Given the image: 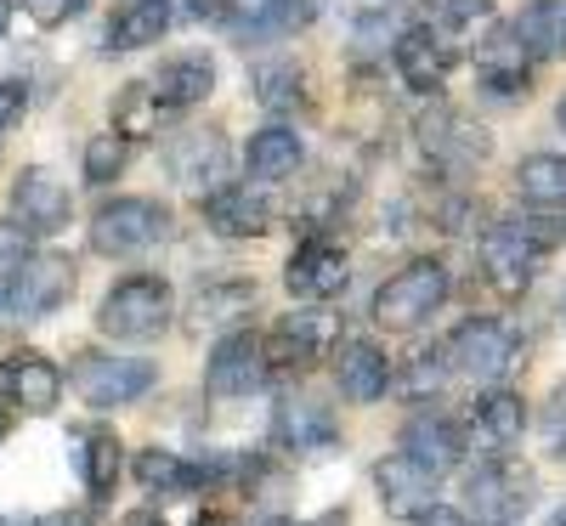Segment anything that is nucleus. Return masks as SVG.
<instances>
[{
    "mask_svg": "<svg viewBox=\"0 0 566 526\" xmlns=\"http://www.w3.org/2000/svg\"><path fill=\"white\" fill-rule=\"evenodd\" d=\"M538 436H544V453L549 459H566V386L549 391V402L538 413Z\"/></svg>",
    "mask_w": 566,
    "mask_h": 526,
    "instance_id": "38",
    "label": "nucleus"
},
{
    "mask_svg": "<svg viewBox=\"0 0 566 526\" xmlns=\"http://www.w3.org/2000/svg\"><path fill=\"white\" fill-rule=\"evenodd\" d=\"M464 453H470L464 424H453L448 413H413L402 424V459H413L419 470H431L437 482H442L448 470L464 464Z\"/></svg>",
    "mask_w": 566,
    "mask_h": 526,
    "instance_id": "16",
    "label": "nucleus"
},
{
    "mask_svg": "<svg viewBox=\"0 0 566 526\" xmlns=\"http://www.w3.org/2000/svg\"><path fill=\"white\" fill-rule=\"evenodd\" d=\"M272 442L295 459H317V453H335L340 448V419L323 397L312 391H290L277 397V413H272Z\"/></svg>",
    "mask_w": 566,
    "mask_h": 526,
    "instance_id": "11",
    "label": "nucleus"
},
{
    "mask_svg": "<svg viewBox=\"0 0 566 526\" xmlns=\"http://www.w3.org/2000/svg\"><path fill=\"white\" fill-rule=\"evenodd\" d=\"M266 526H346V515H340V509H328V515H317V520H295V515H272Z\"/></svg>",
    "mask_w": 566,
    "mask_h": 526,
    "instance_id": "44",
    "label": "nucleus"
},
{
    "mask_svg": "<svg viewBox=\"0 0 566 526\" xmlns=\"http://www.w3.org/2000/svg\"><path fill=\"white\" fill-rule=\"evenodd\" d=\"M283 283H290V295H295V301H306V306H328V301H340V295H346L352 261H346V250L335 244V238L312 232L306 244L290 255V266H283Z\"/></svg>",
    "mask_w": 566,
    "mask_h": 526,
    "instance_id": "12",
    "label": "nucleus"
},
{
    "mask_svg": "<svg viewBox=\"0 0 566 526\" xmlns=\"http://www.w3.org/2000/svg\"><path fill=\"white\" fill-rule=\"evenodd\" d=\"M63 397V368L45 362L34 351H12L0 357V402L18 413H52Z\"/></svg>",
    "mask_w": 566,
    "mask_h": 526,
    "instance_id": "15",
    "label": "nucleus"
},
{
    "mask_svg": "<svg viewBox=\"0 0 566 526\" xmlns=\"http://www.w3.org/2000/svg\"><path fill=\"white\" fill-rule=\"evenodd\" d=\"M165 170H170L176 187L210 199L216 181H221V170H227V141H221L216 130H181L170 148H165Z\"/></svg>",
    "mask_w": 566,
    "mask_h": 526,
    "instance_id": "18",
    "label": "nucleus"
},
{
    "mask_svg": "<svg viewBox=\"0 0 566 526\" xmlns=\"http://www.w3.org/2000/svg\"><path fill=\"white\" fill-rule=\"evenodd\" d=\"M221 7H227V0H187V12H193V18H221Z\"/></svg>",
    "mask_w": 566,
    "mask_h": 526,
    "instance_id": "47",
    "label": "nucleus"
},
{
    "mask_svg": "<svg viewBox=\"0 0 566 526\" xmlns=\"http://www.w3.org/2000/svg\"><path fill=\"white\" fill-rule=\"evenodd\" d=\"M549 526H566V504H560V509H555V515H549Z\"/></svg>",
    "mask_w": 566,
    "mask_h": 526,
    "instance_id": "48",
    "label": "nucleus"
},
{
    "mask_svg": "<svg viewBox=\"0 0 566 526\" xmlns=\"http://www.w3.org/2000/svg\"><path fill=\"white\" fill-rule=\"evenodd\" d=\"M170 114L148 97V85H125L119 91V103H114V136H125V141H148V136H159V125H165Z\"/></svg>",
    "mask_w": 566,
    "mask_h": 526,
    "instance_id": "34",
    "label": "nucleus"
},
{
    "mask_svg": "<svg viewBox=\"0 0 566 526\" xmlns=\"http://www.w3.org/2000/svg\"><path fill=\"white\" fill-rule=\"evenodd\" d=\"M205 221L221 238H261V232H272L277 204L261 193V187L239 181V187H216V193L205 199Z\"/></svg>",
    "mask_w": 566,
    "mask_h": 526,
    "instance_id": "22",
    "label": "nucleus"
},
{
    "mask_svg": "<svg viewBox=\"0 0 566 526\" xmlns=\"http://www.w3.org/2000/svg\"><path fill=\"white\" fill-rule=\"evenodd\" d=\"M413 526H470V515H464V509H453V504H431Z\"/></svg>",
    "mask_w": 566,
    "mask_h": 526,
    "instance_id": "42",
    "label": "nucleus"
},
{
    "mask_svg": "<svg viewBox=\"0 0 566 526\" xmlns=\"http://www.w3.org/2000/svg\"><path fill=\"white\" fill-rule=\"evenodd\" d=\"M142 85H148V97L165 114H187V108H199L210 91H216V63L205 52H181V57L159 63V74H148Z\"/></svg>",
    "mask_w": 566,
    "mask_h": 526,
    "instance_id": "21",
    "label": "nucleus"
},
{
    "mask_svg": "<svg viewBox=\"0 0 566 526\" xmlns=\"http://www.w3.org/2000/svg\"><path fill=\"white\" fill-rule=\"evenodd\" d=\"M69 379H74V391H80L85 408H125V402L154 391L159 368L142 362V357H119V351H80Z\"/></svg>",
    "mask_w": 566,
    "mask_h": 526,
    "instance_id": "6",
    "label": "nucleus"
},
{
    "mask_svg": "<svg viewBox=\"0 0 566 526\" xmlns=\"http://www.w3.org/2000/svg\"><path fill=\"white\" fill-rule=\"evenodd\" d=\"M515 187L527 204H566V154H533L515 165Z\"/></svg>",
    "mask_w": 566,
    "mask_h": 526,
    "instance_id": "33",
    "label": "nucleus"
},
{
    "mask_svg": "<svg viewBox=\"0 0 566 526\" xmlns=\"http://www.w3.org/2000/svg\"><path fill=\"white\" fill-rule=\"evenodd\" d=\"M312 18V0H227L221 23L232 40H272Z\"/></svg>",
    "mask_w": 566,
    "mask_h": 526,
    "instance_id": "26",
    "label": "nucleus"
},
{
    "mask_svg": "<svg viewBox=\"0 0 566 526\" xmlns=\"http://www.w3.org/2000/svg\"><path fill=\"white\" fill-rule=\"evenodd\" d=\"M69 215H74V199H69V187H63L52 170L29 165V170L12 181V227H18L23 238H52V232L69 227Z\"/></svg>",
    "mask_w": 566,
    "mask_h": 526,
    "instance_id": "13",
    "label": "nucleus"
},
{
    "mask_svg": "<svg viewBox=\"0 0 566 526\" xmlns=\"http://www.w3.org/2000/svg\"><path fill=\"white\" fill-rule=\"evenodd\" d=\"M23 12H29L40 29H57V23H69V18L85 12V0H23Z\"/></svg>",
    "mask_w": 566,
    "mask_h": 526,
    "instance_id": "39",
    "label": "nucleus"
},
{
    "mask_svg": "<svg viewBox=\"0 0 566 526\" xmlns=\"http://www.w3.org/2000/svg\"><path fill=\"white\" fill-rule=\"evenodd\" d=\"M69 453H74V470H80L85 493L103 504L114 493V482H119V464H125L119 436L108 424H80V430H69Z\"/></svg>",
    "mask_w": 566,
    "mask_h": 526,
    "instance_id": "25",
    "label": "nucleus"
},
{
    "mask_svg": "<svg viewBox=\"0 0 566 526\" xmlns=\"http://www.w3.org/2000/svg\"><path fill=\"white\" fill-rule=\"evenodd\" d=\"M0 436H7V413H0Z\"/></svg>",
    "mask_w": 566,
    "mask_h": 526,
    "instance_id": "52",
    "label": "nucleus"
},
{
    "mask_svg": "<svg viewBox=\"0 0 566 526\" xmlns=\"http://www.w3.org/2000/svg\"><path fill=\"white\" fill-rule=\"evenodd\" d=\"M0 526H23V520H18V515H0Z\"/></svg>",
    "mask_w": 566,
    "mask_h": 526,
    "instance_id": "50",
    "label": "nucleus"
},
{
    "mask_svg": "<svg viewBox=\"0 0 566 526\" xmlns=\"http://www.w3.org/2000/svg\"><path fill=\"white\" fill-rule=\"evenodd\" d=\"M250 80H255V103L261 108H272V114H301L306 108V74L295 63H283V57L261 63Z\"/></svg>",
    "mask_w": 566,
    "mask_h": 526,
    "instance_id": "32",
    "label": "nucleus"
},
{
    "mask_svg": "<svg viewBox=\"0 0 566 526\" xmlns=\"http://www.w3.org/2000/svg\"><path fill=\"white\" fill-rule=\"evenodd\" d=\"M493 23V0H424V29L431 34H470Z\"/></svg>",
    "mask_w": 566,
    "mask_h": 526,
    "instance_id": "35",
    "label": "nucleus"
},
{
    "mask_svg": "<svg viewBox=\"0 0 566 526\" xmlns=\"http://www.w3.org/2000/svg\"><path fill=\"white\" fill-rule=\"evenodd\" d=\"M23 108H29V91H23V80H0V130H7Z\"/></svg>",
    "mask_w": 566,
    "mask_h": 526,
    "instance_id": "41",
    "label": "nucleus"
},
{
    "mask_svg": "<svg viewBox=\"0 0 566 526\" xmlns=\"http://www.w3.org/2000/svg\"><path fill=\"white\" fill-rule=\"evenodd\" d=\"M119 526H170V520H165L159 509H130V515H125Z\"/></svg>",
    "mask_w": 566,
    "mask_h": 526,
    "instance_id": "46",
    "label": "nucleus"
},
{
    "mask_svg": "<svg viewBox=\"0 0 566 526\" xmlns=\"http://www.w3.org/2000/svg\"><path fill=\"white\" fill-rule=\"evenodd\" d=\"M255 306V283L250 277H216V283H199L193 301H187L181 312V328L193 334V340H205V334H232Z\"/></svg>",
    "mask_w": 566,
    "mask_h": 526,
    "instance_id": "14",
    "label": "nucleus"
},
{
    "mask_svg": "<svg viewBox=\"0 0 566 526\" xmlns=\"http://www.w3.org/2000/svg\"><path fill=\"white\" fill-rule=\"evenodd\" d=\"M130 470H136V482L148 487V493H159V498H181V493H199L205 487V464L199 459H181L170 448H142Z\"/></svg>",
    "mask_w": 566,
    "mask_h": 526,
    "instance_id": "28",
    "label": "nucleus"
},
{
    "mask_svg": "<svg viewBox=\"0 0 566 526\" xmlns=\"http://www.w3.org/2000/svg\"><path fill=\"white\" fill-rule=\"evenodd\" d=\"M555 114H560V130H566V97H560V108H555Z\"/></svg>",
    "mask_w": 566,
    "mask_h": 526,
    "instance_id": "51",
    "label": "nucleus"
},
{
    "mask_svg": "<svg viewBox=\"0 0 566 526\" xmlns=\"http://www.w3.org/2000/svg\"><path fill=\"white\" fill-rule=\"evenodd\" d=\"M301 159H306V148H301V136H295L290 125H261V130L250 136V154H244V165H250L255 181H283V176H295Z\"/></svg>",
    "mask_w": 566,
    "mask_h": 526,
    "instance_id": "30",
    "label": "nucleus"
},
{
    "mask_svg": "<svg viewBox=\"0 0 566 526\" xmlns=\"http://www.w3.org/2000/svg\"><path fill=\"white\" fill-rule=\"evenodd\" d=\"M476 80L493 91V97H522V91L533 85V57H527V45L515 40L510 23H499L476 40Z\"/></svg>",
    "mask_w": 566,
    "mask_h": 526,
    "instance_id": "19",
    "label": "nucleus"
},
{
    "mask_svg": "<svg viewBox=\"0 0 566 526\" xmlns=\"http://www.w3.org/2000/svg\"><path fill=\"white\" fill-rule=\"evenodd\" d=\"M170 232V210L159 199H114L91 215V250L97 255H136Z\"/></svg>",
    "mask_w": 566,
    "mask_h": 526,
    "instance_id": "10",
    "label": "nucleus"
},
{
    "mask_svg": "<svg viewBox=\"0 0 566 526\" xmlns=\"http://www.w3.org/2000/svg\"><path fill=\"white\" fill-rule=\"evenodd\" d=\"M510 29H515V40L527 45L533 63L566 57V0H527Z\"/></svg>",
    "mask_w": 566,
    "mask_h": 526,
    "instance_id": "29",
    "label": "nucleus"
},
{
    "mask_svg": "<svg viewBox=\"0 0 566 526\" xmlns=\"http://www.w3.org/2000/svg\"><path fill=\"white\" fill-rule=\"evenodd\" d=\"M448 301V272L442 261H408L402 272H391L374 295V323L386 334H413L424 317H437Z\"/></svg>",
    "mask_w": 566,
    "mask_h": 526,
    "instance_id": "3",
    "label": "nucleus"
},
{
    "mask_svg": "<svg viewBox=\"0 0 566 526\" xmlns=\"http://www.w3.org/2000/svg\"><path fill=\"white\" fill-rule=\"evenodd\" d=\"M29 255V238L7 221V227H0V295H7V277L18 272V261Z\"/></svg>",
    "mask_w": 566,
    "mask_h": 526,
    "instance_id": "40",
    "label": "nucleus"
},
{
    "mask_svg": "<svg viewBox=\"0 0 566 526\" xmlns=\"http://www.w3.org/2000/svg\"><path fill=\"white\" fill-rule=\"evenodd\" d=\"M170 306H176L170 283L142 272V277H125V283H114V290L103 295L97 328L114 334V340H154V334L170 323Z\"/></svg>",
    "mask_w": 566,
    "mask_h": 526,
    "instance_id": "5",
    "label": "nucleus"
},
{
    "mask_svg": "<svg viewBox=\"0 0 566 526\" xmlns=\"http://www.w3.org/2000/svg\"><path fill=\"white\" fill-rule=\"evenodd\" d=\"M515 357H522V340H515V328L499 323V317H470L448 334L442 346V362L453 379H470V386H493V379H504L515 368Z\"/></svg>",
    "mask_w": 566,
    "mask_h": 526,
    "instance_id": "2",
    "label": "nucleus"
},
{
    "mask_svg": "<svg viewBox=\"0 0 566 526\" xmlns=\"http://www.w3.org/2000/svg\"><path fill=\"white\" fill-rule=\"evenodd\" d=\"M391 63H397V80L408 91H442L448 74H453V45L442 34H431L424 23L402 29L397 45H391Z\"/></svg>",
    "mask_w": 566,
    "mask_h": 526,
    "instance_id": "20",
    "label": "nucleus"
},
{
    "mask_svg": "<svg viewBox=\"0 0 566 526\" xmlns=\"http://www.w3.org/2000/svg\"><path fill=\"white\" fill-rule=\"evenodd\" d=\"M261 379H266V362H261V340H255V334H244V328L221 334L210 362H205L210 397H250Z\"/></svg>",
    "mask_w": 566,
    "mask_h": 526,
    "instance_id": "17",
    "label": "nucleus"
},
{
    "mask_svg": "<svg viewBox=\"0 0 566 526\" xmlns=\"http://www.w3.org/2000/svg\"><path fill=\"white\" fill-rule=\"evenodd\" d=\"M522 430H527V402L515 397V391H488V397L470 402L464 442H476L488 459H504L515 442H522Z\"/></svg>",
    "mask_w": 566,
    "mask_h": 526,
    "instance_id": "23",
    "label": "nucleus"
},
{
    "mask_svg": "<svg viewBox=\"0 0 566 526\" xmlns=\"http://www.w3.org/2000/svg\"><path fill=\"white\" fill-rule=\"evenodd\" d=\"M125 165H130V141H125V136L103 130V136H91V141H85V181L108 187L114 176H125Z\"/></svg>",
    "mask_w": 566,
    "mask_h": 526,
    "instance_id": "36",
    "label": "nucleus"
},
{
    "mask_svg": "<svg viewBox=\"0 0 566 526\" xmlns=\"http://www.w3.org/2000/svg\"><path fill=\"white\" fill-rule=\"evenodd\" d=\"M335 379H340V397H346V402H380L386 386H391V362H386L380 346L346 340L340 357H335Z\"/></svg>",
    "mask_w": 566,
    "mask_h": 526,
    "instance_id": "27",
    "label": "nucleus"
},
{
    "mask_svg": "<svg viewBox=\"0 0 566 526\" xmlns=\"http://www.w3.org/2000/svg\"><path fill=\"white\" fill-rule=\"evenodd\" d=\"M69 295H74V261L57 255V250H40V255L18 261L0 306H7V317H18V323H34V317H52Z\"/></svg>",
    "mask_w": 566,
    "mask_h": 526,
    "instance_id": "7",
    "label": "nucleus"
},
{
    "mask_svg": "<svg viewBox=\"0 0 566 526\" xmlns=\"http://www.w3.org/2000/svg\"><path fill=\"white\" fill-rule=\"evenodd\" d=\"M413 136H419L424 159L442 165V170H470V165H482L493 154V136L482 130V119H470L464 108H448V103L424 108Z\"/></svg>",
    "mask_w": 566,
    "mask_h": 526,
    "instance_id": "9",
    "label": "nucleus"
},
{
    "mask_svg": "<svg viewBox=\"0 0 566 526\" xmlns=\"http://www.w3.org/2000/svg\"><path fill=\"white\" fill-rule=\"evenodd\" d=\"M549 244H555V227H544L538 215H504L482 232V277L504 301H522Z\"/></svg>",
    "mask_w": 566,
    "mask_h": 526,
    "instance_id": "1",
    "label": "nucleus"
},
{
    "mask_svg": "<svg viewBox=\"0 0 566 526\" xmlns=\"http://www.w3.org/2000/svg\"><path fill=\"white\" fill-rule=\"evenodd\" d=\"M340 340V317L328 306H295L272 323V334L261 340V362L266 374H306L323 351H335Z\"/></svg>",
    "mask_w": 566,
    "mask_h": 526,
    "instance_id": "4",
    "label": "nucleus"
},
{
    "mask_svg": "<svg viewBox=\"0 0 566 526\" xmlns=\"http://www.w3.org/2000/svg\"><path fill=\"white\" fill-rule=\"evenodd\" d=\"M374 493H380L386 515H397V520H419L424 509L437 504V475H431V470H419V464L402 459V453H391V459L374 464Z\"/></svg>",
    "mask_w": 566,
    "mask_h": 526,
    "instance_id": "24",
    "label": "nucleus"
},
{
    "mask_svg": "<svg viewBox=\"0 0 566 526\" xmlns=\"http://www.w3.org/2000/svg\"><path fill=\"white\" fill-rule=\"evenodd\" d=\"M533 493H538L533 470L515 464L510 453L504 459H482L476 470H470V482H464L470 509H476V520H488V526H515L533 509Z\"/></svg>",
    "mask_w": 566,
    "mask_h": 526,
    "instance_id": "8",
    "label": "nucleus"
},
{
    "mask_svg": "<svg viewBox=\"0 0 566 526\" xmlns=\"http://www.w3.org/2000/svg\"><path fill=\"white\" fill-rule=\"evenodd\" d=\"M193 526H244V515L227 509V504H205V509L193 515Z\"/></svg>",
    "mask_w": 566,
    "mask_h": 526,
    "instance_id": "43",
    "label": "nucleus"
},
{
    "mask_svg": "<svg viewBox=\"0 0 566 526\" xmlns=\"http://www.w3.org/2000/svg\"><path fill=\"white\" fill-rule=\"evenodd\" d=\"M34 526H91V520H85V509H52V515H40Z\"/></svg>",
    "mask_w": 566,
    "mask_h": 526,
    "instance_id": "45",
    "label": "nucleus"
},
{
    "mask_svg": "<svg viewBox=\"0 0 566 526\" xmlns=\"http://www.w3.org/2000/svg\"><path fill=\"white\" fill-rule=\"evenodd\" d=\"M0 34H7V0H0Z\"/></svg>",
    "mask_w": 566,
    "mask_h": 526,
    "instance_id": "49",
    "label": "nucleus"
},
{
    "mask_svg": "<svg viewBox=\"0 0 566 526\" xmlns=\"http://www.w3.org/2000/svg\"><path fill=\"white\" fill-rule=\"evenodd\" d=\"M442 379H448V362H442V346H437V351H419L408 362L402 386H408V397H431V391H442Z\"/></svg>",
    "mask_w": 566,
    "mask_h": 526,
    "instance_id": "37",
    "label": "nucleus"
},
{
    "mask_svg": "<svg viewBox=\"0 0 566 526\" xmlns=\"http://www.w3.org/2000/svg\"><path fill=\"white\" fill-rule=\"evenodd\" d=\"M170 29V7L165 0H125V7L108 18V52H142Z\"/></svg>",
    "mask_w": 566,
    "mask_h": 526,
    "instance_id": "31",
    "label": "nucleus"
}]
</instances>
